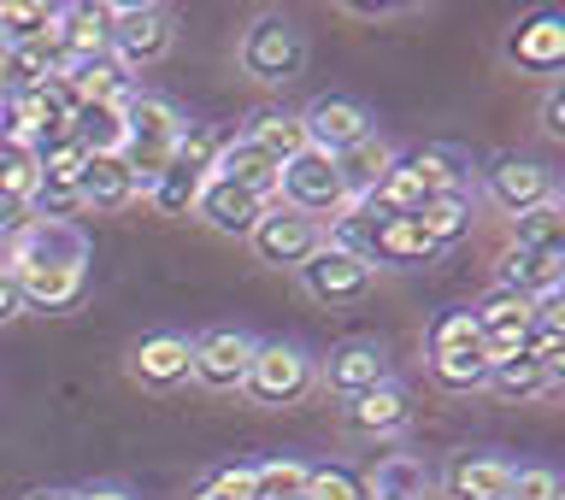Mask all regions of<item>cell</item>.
Returning <instances> with one entry per match:
<instances>
[{"label":"cell","mask_w":565,"mask_h":500,"mask_svg":"<svg viewBox=\"0 0 565 500\" xmlns=\"http://www.w3.org/2000/svg\"><path fill=\"white\" fill-rule=\"evenodd\" d=\"M554 383H559L554 371H542L536 360H524V353H512V360L489 365V383H483V389H494V395H507V401H536V395H547Z\"/></svg>","instance_id":"cell-29"},{"label":"cell","mask_w":565,"mask_h":500,"mask_svg":"<svg viewBox=\"0 0 565 500\" xmlns=\"http://www.w3.org/2000/svg\"><path fill=\"white\" fill-rule=\"evenodd\" d=\"M254 148H265L277 159V166H289V159L307 148V130H300V113H254L247 118V130H242Z\"/></svg>","instance_id":"cell-28"},{"label":"cell","mask_w":565,"mask_h":500,"mask_svg":"<svg viewBox=\"0 0 565 500\" xmlns=\"http://www.w3.org/2000/svg\"><path fill=\"white\" fill-rule=\"evenodd\" d=\"M60 83L71 88V100H77V106H118L136 88V77L113 60V53H100V60H71Z\"/></svg>","instance_id":"cell-23"},{"label":"cell","mask_w":565,"mask_h":500,"mask_svg":"<svg viewBox=\"0 0 565 500\" xmlns=\"http://www.w3.org/2000/svg\"><path fill=\"white\" fill-rule=\"evenodd\" d=\"M0 100H7V47H0Z\"/></svg>","instance_id":"cell-51"},{"label":"cell","mask_w":565,"mask_h":500,"mask_svg":"<svg viewBox=\"0 0 565 500\" xmlns=\"http://www.w3.org/2000/svg\"><path fill=\"white\" fill-rule=\"evenodd\" d=\"M113 24H118L113 0H77V7H60L53 35L65 42L71 60H100V53H113Z\"/></svg>","instance_id":"cell-15"},{"label":"cell","mask_w":565,"mask_h":500,"mask_svg":"<svg viewBox=\"0 0 565 500\" xmlns=\"http://www.w3.org/2000/svg\"><path fill=\"white\" fill-rule=\"evenodd\" d=\"M77 500H136L130 489H113V483H100V489H77Z\"/></svg>","instance_id":"cell-47"},{"label":"cell","mask_w":565,"mask_h":500,"mask_svg":"<svg viewBox=\"0 0 565 500\" xmlns=\"http://www.w3.org/2000/svg\"><path fill=\"white\" fill-rule=\"evenodd\" d=\"M24 224H30V206H24V201H7V194H0V236H18Z\"/></svg>","instance_id":"cell-45"},{"label":"cell","mask_w":565,"mask_h":500,"mask_svg":"<svg viewBox=\"0 0 565 500\" xmlns=\"http://www.w3.org/2000/svg\"><path fill=\"white\" fill-rule=\"evenodd\" d=\"M318 377H324L330 395L353 401V395H365V389L388 383V353H383V342H371V336H348V342L330 348V360L318 365Z\"/></svg>","instance_id":"cell-11"},{"label":"cell","mask_w":565,"mask_h":500,"mask_svg":"<svg viewBox=\"0 0 565 500\" xmlns=\"http://www.w3.org/2000/svg\"><path fill=\"white\" fill-rule=\"evenodd\" d=\"M318 383V365L300 342H254V365H247L242 395L259 406H295L307 401Z\"/></svg>","instance_id":"cell-3"},{"label":"cell","mask_w":565,"mask_h":500,"mask_svg":"<svg viewBox=\"0 0 565 500\" xmlns=\"http://www.w3.org/2000/svg\"><path fill=\"white\" fill-rule=\"evenodd\" d=\"M53 18H60V7H47V0H0V47L42 42Z\"/></svg>","instance_id":"cell-31"},{"label":"cell","mask_w":565,"mask_h":500,"mask_svg":"<svg viewBox=\"0 0 565 500\" xmlns=\"http://www.w3.org/2000/svg\"><path fill=\"white\" fill-rule=\"evenodd\" d=\"M77 194H83V212H118L136 201V177L124 171L118 153H88V166L77 177Z\"/></svg>","instance_id":"cell-24"},{"label":"cell","mask_w":565,"mask_h":500,"mask_svg":"<svg viewBox=\"0 0 565 500\" xmlns=\"http://www.w3.org/2000/svg\"><path fill=\"white\" fill-rule=\"evenodd\" d=\"M507 60L519 71H530V77H554V71L565 65V18L547 12V7L519 18L512 35H507Z\"/></svg>","instance_id":"cell-12"},{"label":"cell","mask_w":565,"mask_h":500,"mask_svg":"<svg viewBox=\"0 0 565 500\" xmlns=\"http://www.w3.org/2000/svg\"><path fill=\"white\" fill-rule=\"evenodd\" d=\"M118 113H124V141H177L189 130L183 106L153 95V88H130V95L118 100Z\"/></svg>","instance_id":"cell-21"},{"label":"cell","mask_w":565,"mask_h":500,"mask_svg":"<svg viewBox=\"0 0 565 500\" xmlns=\"http://www.w3.org/2000/svg\"><path fill=\"white\" fill-rule=\"evenodd\" d=\"M477 348H483V336H477L471 312H441L430 325V360H441V353H477Z\"/></svg>","instance_id":"cell-38"},{"label":"cell","mask_w":565,"mask_h":500,"mask_svg":"<svg viewBox=\"0 0 565 500\" xmlns=\"http://www.w3.org/2000/svg\"><path fill=\"white\" fill-rule=\"evenodd\" d=\"M300 500H371V494H365V477L353 466H318L307 477V489H300Z\"/></svg>","instance_id":"cell-39"},{"label":"cell","mask_w":565,"mask_h":500,"mask_svg":"<svg viewBox=\"0 0 565 500\" xmlns=\"http://www.w3.org/2000/svg\"><path fill=\"white\" fill-rule=\"evenodd\" d=\"M559 277H565V254H530V247H507L501 265H494V289L524 295V300L554 295Z\"/></svg>","instance_id":"cell-22"},{"label":"cell","mask_w":565,"mask_h":500,"mask_svg":"<svg viewBox=\"0 0 565 500\" xmlns=\"http://www.w3.org/2000/svg\"><path fill=\"white\" fill-rule=\"evenodd\" d=\"M512 230H519V242H512V247H530V254H565V206L559 201L519 212Z\"/></svg>","instance_id":"cell-34"},{"label":"cell","mask_w":565,"mask_h":500,"mask_svg":"<svg viewBox=\"0 0 565 500\" xmlns=\"http://www.w3.org/2000/svg\"><path fill=\"white\" fill-rule=\"evenodd\" d=\"M24 500H77V489H35V494H24Z\"/></svg>","instance_id":"cell-49"},{"label":"cell","mask_w":565,"mask_h":500,"mask_svg":"<svg viewBox=\"0 0 565 500\" xmlns=\"http://www.w3.org/2000/svg\"><path fill=\"white\" fill-rule=\"evenodd\" d=\"M177 47V18H171V7H118V24H113V60L130 71L141 65H159L166 53Z\"/></svg>","instance_id":"cell-7"},{"label":"cell","mask_w":565,"mask_h":500,"mask_svg":"<svg viewBox=\"0 0 565 500\" xmlns=\"http://www.w3.org/2000/svg\"><path fill=\"white\" fill-rule=\"evenodd\" d=\"M430 377L441 389H454V395H471V389L489 383V353H441V360H430Z\"/></svg>","instance_id":"cell-37"},{"label":"cell","mask_w":565,"mask_h":500,"mask_svg":"<svg viewBox=\"0 0 565 500\" xmlns=\"http://www.w3.org/2000/svg\"><path fill=\"white\" fill-rule=\"evenodd\" d=\"M430 259H436V247L424 242V230L413 219H395V212L383 219L377 242H371V254H365L371 272H377V265H430Z\"/></svg>","instance_id":"cell-26"},{"label":"cell","mask_w":565,"mask_h":500,"mask_svg":"<svg viewBox=\"0 0 565 500\" xmlns=\"http://www.w3.org/2000/svg\"><path fill=\"white\" fill-rule=\"evenodd\" d=\"M212 177H224V183H236V189H247V194H259L265 206H277V177H282V166H277V159L265 153V148H254L247 136H224Z\"/></svg>","instance_id":"cell-19"},{"label":"cell","mask_w":565,"mask_h":500,"mask_svg":"<svg viewBox=\"0 0 565 500\" xmlns=\"http://www.w3.org/2000/svg\"><path fill=\"white\" fill-rule=\"evenodd\" d=\"M507 500H565V483H559V471H547V466H512Z\"/></svg>","instance_id":"cell-41"},{"label":"cell","mask_w":565,"mask_h":500,"mask_svg":"<svg viewBox=\"0 0 565 500\" xmlns=\"http://www.w3.org/2000/svg\"><path fill=\"white\" fill-rule=\"evenodd\" d=\"M395 171V148H388L383 136H365L360 148L335 153V177H342L348 201H371V194L383 189V177Z\"/></svg>","instance_id":"cell-25"},{"label":"cell","mask_w":565,"mask_h":500,"mask_svg":"<svg viewBox=\"0 0 565 500\" xmlns=\"http://www.w3.org/2000/svg\"><path fill=\"white\" fill-rule=\"evenodd\" d=\"M542 136H565V88L554 83V88H547V95H542Z\"/></svg>","instance_id":"cell-44"},{"label":"cell","mask_w":565,"mask_h":500,"mask_svg":"<svg viewBox=\"0 0 565 500\" xmlns=\"http://www.w3.org/2000/svg\"><path fill=\"white\" fill-rule=\"evenodd\" d=\"M218 148H224V130H212V124H189V130L177 136V148H171V171L206 183L212 166H218Z\"/></svg>","instance_id":"cell-32"},{"label":"cell","mask_w":565,"mask_h":500,"mask_svg":"<svg viewBox=\"0 0 565 500\" xmlns=\"http://www.w3.org/2000/svg\"><path fill=\"white\" fill-rule=\"evenodd\" d=\"M371 118L360 100H348V95H318L307 113H300V130H307V148H318V153H348V148H360L365 136H377L371 130Z\"/></svg>","instance_id":"cell-8"},{"label":"cell","mask_w":565,"mask_h":500,"mask_svg":"<svg viewBox=\"0 0 565 500\" xmlns=\"http://www.w3.org/2000/svg\"><path fill=\"white\" fill-rule=\"evenodd\" d=\"M307 477L312 466H300V459H265V466H254V500H300Z\"/></svg>","instance_id":"cell-36"},{"label":"cell","mask_w":565,"mask_h":500,"mask_svg":"<svg viewBox=\"0 0 565 500\" xmlns=\"http://www.w3.org/2000/svg\"><path fill=\"white\" fill-rule=\"evenodd\" d=\"M236 65L265 88L295 83L300 71H307V30H300L295 18H282V12H259L236 42Z\"/></svg>","instance_id":"cell-2"},{"label":"cell","mask_w":565,"mask_h":500,"mask_svg":"<svg viewBox=\"0 0 565 500\" xmlns=\"http://www.w3.org/2000/svg\"><path fill=\"white\" fill-rule=\"evenodd\" d=\"M424 483H430V477H424L418 459L388 454V459H377V471L365 477V494H371V500H418Z\"/></svg>","instance_id":"cell-33"},{"label":"cell","mask_w":565,"mask_h":500,"mask_svg":"<svg viewBox=\"0 0 565 500\" xmlns=\"http://www.w3.org/2000/svg\"><path fill=\"white\" fill-rule=\"evenodd\" d=\"M35 183H42V166H35V148H18V141H0V194H7V201H24V206H30Z\"/></svg>","instance_id":"cell-35"},{"label":"cell","mask_w":565,"mask_h":500,"mask_svg":"<svg viewBox=\"0 0 565 500\" xmlns=\"http://www.w3.org/2000/svg\"><path fill=\"white\" fill-rule=\"evenodd\" d=\"M524 360H536L542 371H554V377H559V365H565V330L530 325V330H524Z\"/></svg>","instance_id":"cell-42"},{"label":"cell","mask_w":565,"mask_h":500,"mask_svg":"<svg viewBox=\"0 0 565 500\" xmlns=\"http://www.w3.org/2000/svg\"><path fill=\"white\" fill-rule=\"evenodd\" d=\"M300 289H307L318 307H330V312H342V307H360V300L371 295V283H377V272L360 259V254H342V247H318V254L300 265Z\"/></svg>","instance_id":"cell-6"},{"label":"cell","mask_w":565,"mask_h":500,"mask_svg":"<svg viewBox=\"0 0 565 500\" xmlns=\"http://www.w3.org/2000/svg\"><path fill=\"white\" fill-rule=\"evenodd\" d=\"M512 489V459L501 454H454L441 466V494L448 500H507Z\"/></svg>","instance_id":"cell-17"},{"label":"cell","mask_w":565,"mask_h":500,"mask_svg":"<svg viewBox=\"0 0 565 500\" xmlns=\"http://www.w3.org/2000/svg\"><path fill=\"white\" fill-rule=\"evenodd\" d=\"M71 141L83 153H118L124 148V113L118 106H77L71 113Z\"/></svg>","instance_id":"cell-30"},{"label":"cell","mask_w":565,"mask_h":500,"mask_svg":"<svg viewBox=\"0 0 565 500\" xmlns=\"http://www.w3.org/2000/svg\"><path fill=\"white\" fill-rule=\"evenodd\" d=\"M483 194L507 212V219H519V212L554 201V171L536 166V159L507 153V159H494V166L483 171Z\"/></svg>","instance_id":"cell-10"},{"label":"cell","mask_w":565,"mask_h":500,"mask_svg":"<svg viewBox=\"0 0 565 500\" xmlns=\"http://www.w3.org/2000/svg\"><path fill=\"white\" fill-rule=\"evenodd\" d=\"M342 418H348V430L353 436H395V430H406L413 424V395L388 377V383H377V389H365V395H353L348 406H342Z\"/></svg>","instance_id":"cell-20"},{"label":"cell","mask_w":565,"mask_h":500,"mask_svg":"<svg viewBox=\"0 0 565 500\" xmlns=\"http://www.w3.org/2000/svg\"><path fill=\"white\" fill-rule=\"evenodd\" d=\"M254 259L259 265H277V272H300L318 247H324V224L307 219V212H295V206H265V219L254 224Z\"/></svg>","instance_id":"cell-5"},{"label":"cell","mask_w":565,"mask_h":500,"mask_svg":"<svg viewBox=\"0 0 565 500\" xmlns=\"http://www.w3.org/2000/svg\"><path fill=\"white\" fill-rule=\"evenodd\" d=\"M194 194H201V183L166 166V177H159V183L148 189V201H153L159 219H194Z\"/></svg>","instance_id":"cell-40"},{"label":"cell","mask_w":565,"mask_h":500,"mask_svg":"<svg viewBox=\"0 0 565 500\" xmlns=\"http://www.w3.org/2000/svg\"><path fill=\"white\" fill-rule=\"evenodd\" d=\"M194 219L212 224L218 236H254V224L265 219V201L236 189V183H224V177H206L201 194H194Z\"/></svg>","instance_id":"cell-16"},{"label":"cell","mask_w":565,"mask_h":500,"mask_svg":"<svg viewBox=\"0 0 565 500\" xmlns=\"http://www.w3.org/2000/svg\"><path fill=\"white\" fill-rule=\"evenodd\" d=\"M247 365H254V336L242 330H206L194 342V360H189V377L212 389V395H230V389L247 383Z\"/></svg>","instance_id":"cell-9"},{"label":"cell","mask_w":565,"mask_h":500,"mask_svg":"<svg viewBox=\"0 0 565 500\" xmlns=\"http://www.w3.org/2000/svg\"><path fill=\"white\" fill-rule=\"evenodd\" d=\"M436 194H466V159L448 148H424V153H395V171L383 177V189L371 194L383 212L395 219H413L424 201Z\"/></svg>","instance_id":"cell-1"},{"label":"cell","mask_w":565,"mask_h":500,"mask_svg":"<svg viewBox=\"0 0 565 500\" xmlns=\"http://www.w3.org/2000/svg\"><path fill=\"white\" fill-rule=\"evenodd\" d=\"M194 500H254V466H224L206 477V489Z\"/></svg>","instance_id":"cell-43"},{"label":"cell","mask_w":565,"mask_h":500,"mask_svg":"<svg viewBox=\"0 0 565 500\" xmlns=\"http://www.w3.org/2000/svg\"><path fill=\"white\" fill-rule=\"evenodd\" d=\"M12 265H88V236H83V224L30 219V224L12 236Z\"/></svg>","instance_id":"cell-14"},{"label":"cell","mask_w":565,"mask_h":500,"mask_svg":"<svg viewBox=\"0 0 565 500\" xmlns=\"http://www.w3.org/2000/svg\"><path fill=\"white\" fill-rule=\"evenodd\" d=\"M0 272H12V236H0Z\"/></svg>","instance_id":"cell-50"},{"label":"cell","mask_w":565,"mask_h":500,"mask_svg":"<svg viewBox=\"0 0 565 500\" xmlns=\"http://www.w3.org/2000/svg\"><path fill=\"white\" fill-rule=\"evenodd\" d=\"M12 283L30 312H71L88 289V265H12Z\"/></svg>","instance_id":"cell-13"},{"label":"cell","mask_w":565,"mask_h":500,"mask_svg":"<svg viewBox=\"0 0 565 500\" xmlns=\"http://www.w3.org/2000/svg\"><path fill=\"white\" fill-rule=\"evenodd\" d=\"M24 312V300H18V283H12V272H0V325L7 318H18Z\"/></svg>","instance_id":"cell-46"},{"label":"cell","mask_w":565,"mask_h":500,"mask_svg":"<svg viewBox=\"0 0 565 500\" xmlns=\"http://www.w3.org/2000/svg\"><path fill=\"white\" fill-rule=\"evenodd\" d=\"M353 18H401L406 7H348Z\"/></svg>","instance_id":"cell-48"},{"label":"cell","mask_w":565,"mask_h":500,"mask_svg":"<svg viewBox=\"0 0 565 500\" xmlns=\"http://www.w3.org/2000/svg\"><path fill=\"white\" fill-rule=\"evenodd\" d=\"M189 360H194L189 336L159 330V336H141V348L130 353V377L141 389H177V383H189Z\"/></svg>","instance_id":"cell-18"},{"label":"cell","mask_w":565,"mask_h":500,"mask_svg":"<svg viewBox=\"0 0 565 500\" xmlns=\"http://www.w3.org/2000/svg\"><path fill=\"white\" fill-rule=\"evenodd\" d=\"M277 201L307 212V219H318V224L335 219V212L348 206V189H342V177H335V159L318 153V148H300L289 166H282V177H277Z\"/></svg>","instance_id":"cell-4"},{"label":"cell","mask_w":565,"mask_h":500,"mask_svg":"<svg viewBox=\"0 0 565 500\" xmlns=\"http://www.w3.org/2000/svg\"><path fill=\"white\" fill-rule=\"evenodd\" d=\"M413 224L424 230V242L441 254V247H454L471 230V194H436V201H424L413 212Z\"/></svg>","instance_id":"cell-27"}]
</instances>
